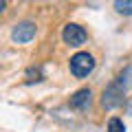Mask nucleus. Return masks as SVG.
I'll use <instances>...</instances> for the list:
<instances>
[{
    "label": "nucleus",
    "instance_id": "obj_1",
    "mask_svg": "<svg viewBox=\"0 0 132 132\" xmlns=\"http://www.w3.org/2000/svg\"><path fill=\"white\" fill-rule=\"evenodd\" d=\"M68 68H71V73L75 77H88L90 73L95 71V57L90 55V53H86V51H79V53H75V55L71 57V62H68Z\"/></svg>",
    "mask_w": 132,
    "mask_h": 132
},
{
    "label": "nucleus",
    "instance_id": "obj_4",
    "mask_svg": "<svg viewBox=\"0 0 132 132\" xmlns=\"http://www.w3.org/2000/svg\"><path fill=\"white\" fill-rule=\"evenodd\" d=\"M62 40H64L66 44H71V46H79V44H84L86 42L84 27H79V24H75V22L66 24L64 31H62Z\"/></svg>",
    "mask_w": 132,
    "mask_h": 132
},
{
    "label": "nucleus",
    "instance_id": "obj_6",
    "mask_svg": "<svg viewBox=\"0 0 132 132\" xmlns=\"http://www.w3.org/2000/svg\"><path fill=\"white\" fill-rule=\"evenodd\" d=\"M114 9L123 15H132V0H114Z\"/></svg>",
    "mask_w": 132,
    "mask_h": 132
},
{
    "label": "nucleus",
    "instance_id": "obj_7",
    "mask_svg": "<svg viewBox=\"0 0 132 132\" xmlns=\"http://www.w3.org/2000/svg\"><path fill=\"white\" fill-rule=\"evenodd\" d=\"M108 132H126V126H123V121L119 117H112L108 121Z\"/></svg>",
    "mask_w": 132,
    "mask_h": 132
},
{
    "label": "nucleus",
    "instance_id": "obj_2",
    "mask_svg": "<svg viewBox=\"0 0 132 132\" xmlns=\"http://www.w3.org/2000/svg\"><path fill=\"white\" fill-rule=\"evenodd\" d=\"M33 38H35V24L29 22V20L18 22L13 27V31H11V40H13L15 44H27V42H31Z\"/></svg>",
    "mask_w": 132,
    "mask_h": 132
},
{
    "label": "nucleus",
    "instance_id": "obj_3",
    "mask_svg": "<svg viewBox=\"0 0 132 132\" xmlns=\"http://www.w3.org/2000/svg\"><path fill=\"white\" fill-rule=\"evenodd\" d=\"M121 104H123V88L119 84H110L104 90V95H101V106L106 110H112V108H117Z\"/></svg>",
    "mask_w": 132,
    "mask_h": 132
},
{
    "label": "nucleus",
    "instance_id": "obj_5",
    "mask_svg": "<svg viewBox=\"0 0 132 132\" xmlns=\"http://www.w3.org/2000/svg\"><path fill=\"white\" fill-rule=\"evenodd\" d=\"M90 97H93V90L90 88H79L75 95L71 97V108H75V110H86L90 106Z\"/></svg>",
    "mask_w": 132,
    "mask_h": 132
}]
</instances>
